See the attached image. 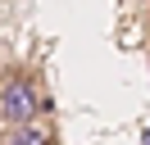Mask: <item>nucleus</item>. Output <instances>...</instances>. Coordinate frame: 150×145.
I'll return each instance as SVG.
<instances>
[{
    "label": "nucleus",
    "mask_w": 150,
    "mask_h": 145,
    "mask_svg": "<svg viewBox=\"0 0 150 145\" xmlns=\"http://www.w3.org/2000/svg\"><path fill=\"white\" fill-rule=\"evenodd\" d=\"M0 118H5L9 127L32 122V118H37V86H32L28 77H9V82H0Z\"/></svg>",
    "instance_id": "obj_1"
},
{
    "label": "nucleus",
    "mask_w": 150,
    "mask_h": 145,
    "mask_svg": "<svg viewBox=\"0 0 150 145\" xmlns=\"http://www.w3.org/2000/svg\"><path fill=\"white\" fill-rule=\"evenodd\" d=\"M9 145H50V141H46V132H37L32 122H18V127H14V141H9Z\"/></svg>",
    "instance_id": "obj_2"
}]
</instances>
